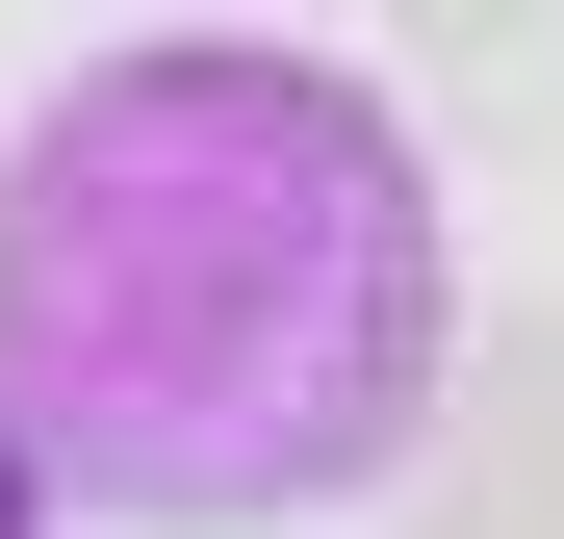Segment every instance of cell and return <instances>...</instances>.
<instances>
[{"mask_svg": "<svg viewBox=\"0 0 564 539\" xmlns=\"http://www.w3.org/2000/svg\"><path fill=\"white\" fill-rule=\"evenodd\" d=\"M436 539H564V309H513V334H488V436H462Z\"/></svg>", "mask_w": 564, "mask_h": 539, "instance_id": "6da1fadb", "label": "cell"}, {"mask_svg": "<svg viewBox=\"0 0 564 539\" xmlns=\"http://www.w3.org/2000/svg\"><path fill=\"white\" fill-rule=\"evenodd\" d=\"M0 539H26V436H0Z\"/></svg>", "mask_w": 564, "mask_h": 539, "instance_id": "7a4b0ae2", "label": "cell"}]
</instances>
